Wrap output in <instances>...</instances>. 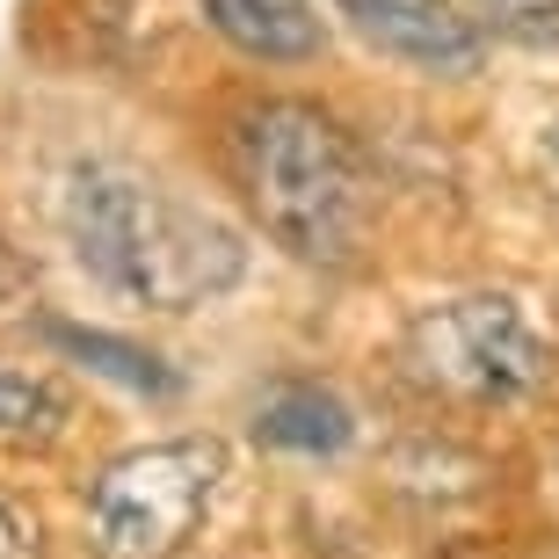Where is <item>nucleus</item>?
I'll return each mask as SVG.
<instances>
[{
    "instance_id": "1",
    "label": "nucleus",
    "mask_w": 559,
    "mask_h": 559,
    "mask_svg": "<svg viewBox=\"0 0 559 559\" xmlns=\"http://www.w3.org/2000/svg\"><path fill=\"white\" fill-rule=\"evenodd\" d=\"M59 233L103 290L153 312H197L248 270L240 233L218 211L175 197L131 160H73L59 175Z\"/></svg>"
},
{
    "instance_id": "2",
    "label": "nucleus",
    "mask_w": 559,
    "mask_h": 559,
    "mask_svg": "<svg viewBox=\"0 0 559 559\" xmlns=\"http://www.w3.org/2000/svg\"><path fill=\"white\" fill-rule=\"evenodd\" d=\"M240 182L276 248H290L312 270H349L371 233V167L356 131L320 103L270 95L233 131Z\"/></svg>"
},
{
    "instance_id": "3",
    "label": "nucleus",
    "mask_w": 559,
    "mask_h": 559,
    "mask_svg": "<svg viewBox=\"0 0 559 559\" xmlns=\"http://www.w3.org/2000/svg\"><path fill=\"white\" fill-rule=\"evenodd\" d=\"M407 371L465 407H523L552 385V342L509 290H465L443 306H421L407 320Z\"/></svg>"
},
{
    "instance_id": "4",
    "label": "nucleus",
    "mask_w": 559,
    "mask_h": 559,
    "mask_svg": "<svg viewBox=\"0 0 559 559\" xmlns=\"http://www.w3.org/2000/svg\"><path fill=\"white\" fill-rule=\"evenodd\" d=\"M226 451L211 436H167L124 451L87 487V545L103 559H175L211 516Z\"/></svg>"
},
{
    "instance_id": "5",
    "label": "nucleus",
    "mask_w": 559,
    "mask_h": 559,
    "mask_svg": "<svg viewBox=\"0 0 559 559\" xmlns=\"http://www.w3.org/2000/svg\"><path fill=\"white\" fill-rule=\"evenodd\" d=\"M334 15L371 51L415 66L429 81H473L487 66V37L457 0H334Z\"/></svg>"
},
{
    "instance_id": "6",
    "label": "nucleus",
    "mask_w": 559,
    "mask_h": 559,
    "mask_svg": "<svg viewBox=\"0 0 559 559\" xmlns=\"http://www.w3.org/2000/svg\"><path fill=\"white\" fill-rule=\"evenodd\" d=\"M204 22L240 51V59L262 66H306L328 51V22L312 0H197Z\"/></svg>"
},
{
    "instance_id": "7",
    "label": "nucleus",
    "mask_w": 559,
    "mask_h": 559,
    "mask_svg": "<svg viewBox=\"0 0 559 559\" xmlns=\"http://www.w3.org/2000/svg\"><path fill=\"white\" fill-rule=\"evenodd\" d=\"M254 436L290 457H334V451H349L356 415H349V400L334 385H320V378H284L254 407Z\"/></svg>"
},
{
    "instance_id": "8",
    "label": "nucleus",
    "mask_w": 559,
    "mask_h": 559,
    "mask_svg": "<svg viewBox=\"0 0 559 559\" xmlns=\"http://www.w3.org/2000/svg\"><path fill=\"white\" fill-rule=\"evenodd\" d=\"M73 421V393L51 371L0 356V443H51Z\"/></svg>"
},
{
    "instance_id": "9",
    "label": "nucleus",
    "mask_w": 559,
    "mask_h": 559,
    "mask_svg": "<svg viewBox=\"0 0 559 559\" xmlns=\"http://www.w3.org/2000/svg\"><path fill=\"white\" fill-rule=\"evenodd\" d=\"M51 342H59L66 356H81L87 371L117 378V385H131V393H175V371H167L153 349H139V342H124V334H103V328H73V320H51Z\"/></svg>"
},
{
    "instance_id": "10",
    "label": "nucleus",
    "mask_w": 559,
    "mask_h": 559,
    "mask_svg": "<svg viewBox=\"0 0 559 559\" xmlns=\"http://www.w3.org/2000/svg\"><path fill=\"white\" fill-rule=\"evenodd\" d=\"M465 15L479 22V37H516L538 44V51H559V0H457Z\"/></svg>"
},
{
    "instance_id": "11",
    "label": "nucleus",
    "mask_w": 559,
    "mask_h": 559,
    "mask_svg": "<svg viewBox=\"0 0 559 559\" xmlns=\"http://www.w3.org/2000/svg\"><path fill=\"white\" fill-rule=\"evenodd\" d=\"M22 298H29V270H22V254L8 248V240H0V312L22 306Z\"/></svg>"
},
{
    "instance_id": "12",
    "label": "nucleus",
    "mask_w": 559,
    "mask_h": 559,
    "mask_svg": "<svg viewBox=\"0 0 559 559\" xmlns=\"http://www.w3.org/2000/svg\"><path fill=\"white\" fill-rule=\"evenodd\" d=\"M0 559H29V538H22V523H15L8 501H0Z\"/></svg>"
},
{
    "instance_id": "13",
    "label": "nucleus",
    "mask_w": 559,
    "mask_h": 559,
    "mask_svg": "<svg viewBox=\"0 0 559 559\" xmlns=\"http://www.w3.org/2000/svg\"><path fill=\"white\" fill-rule=\"evenodd\" d=\"M545 167H552V182H559V117H545Z\"/></svg>"
}]
</instances>
